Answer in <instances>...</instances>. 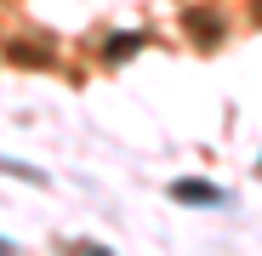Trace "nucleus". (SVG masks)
<instances>
[{
    "mask_svg": "<svg viewBox=\"0 0 262 256\" xmlns=\"http://www.w3.org/2000/svg\"><path fill=\"white\" fill-rule=\"evenodd\" d=\"M0 171H6V177H23V182H46L34 165H17V159H0Z\"/></svg>",
    "mask_w": 262,
    "mask_h": 256,
    "instance_id": "2",
    "label": "nucleus"
},
{
    "mask_svg": "<svg viewBox=\"0 0 262 256\" xmlns=\"http://www.w3.org/2000/svg\"><path fill=\"white\" fill-rule=\"evenodd\" d=\"M171 194H177V199H194V205H228V188H211V182H200V177L171 182Z\"/></svg>",
    "mask_w": 262,
    "mask_h": 256,
    "instance_id": "1",
    "label": "nucleus"
},
{
    "mask_svg": "<svg viewBox=\"0 0 262 256\" xmlns=\"http://www.w3.org/2000/svg\"><path fill=\"white\" fill-rule=\"evenodd\" d=\"M256 171H262V159H256Z\"/></svg>",
    "mask_w": 262,
    "mask_h": 256,
    "instance_id": "3",
    "label": "nucleus"
}]
</instances>
